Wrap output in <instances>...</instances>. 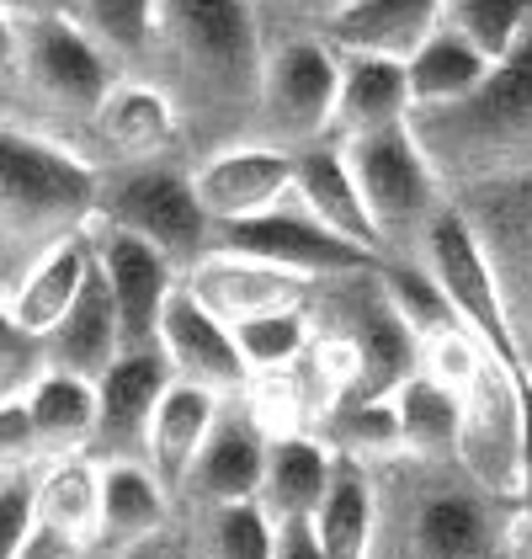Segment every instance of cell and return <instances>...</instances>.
Listing matches in <instances>:
<instances>
[{"instance_id": "obj_1", "label": "cell", "mask_w": 532, "mask_h": 559, "mask_svg": "<svg viewBox=\"0 0 532 559\" xmlns=\"http://www.w3.org/2000/svg\"><path fill=\"white\" fill-rule=\"evenodd\" d=\"M367 559H511L522 512L485 496L458 464L384 459L373 464Z\"/></svg>"}, {"instance_id": "obj_2", "label": "cell", "mask_w": 532, "mask_h": 559, "mask_svg": "<svg viewBox=\"0 0 532 559\" xmlns=\"http://www.w3.org/2000/svg\"><path fill=\"white\" fill-rule=\"evenodd\" d=\"M155 86L171 96L181 129L186 112L208 123H251L262 86V27L251 0H155Z\"/></svg>"}, {"instance_id": "obj_3", "label": "cell", "mask_w": 532, "mask_h": 559, "mask_svg": "<svg viewBox=\"0 0 532 559\" xmlns=\"http://www.w3.org/2000/svg\"><path fill=\"white\" fill-rule=\"evenodd\" d=\"M410 133L437 181L485 187L532 171V27L500 64H489L480 91L452 107L410 112Z\"/></svg>"}, {"instance_id": "obj_4", "label": "cell", "mask_w": 532, "mask_h": 559, "mask_svg": "<svg viewBox=\"0 0 532 559\" xmlns=\"http://www.w3.org/2000/svg\"><path fill=\"white\" fill-rule=\"evenodd\" d=\"M101 171L70 144L0 123V294L96 218Z\"/></svg>"}, {"instance_id": "obj_5", "label": "cell", "mask_w": 532, "mask_h": 559, "mask_svg": "<svg viewBox=\"0 0 532 559\" xmlns=\"http://www.w3.org/2000/svg\"><path fill=\"white\" fill-rule=\"evenodd\" d=\"M347 155V171L356 181V198L373 218V235L384 246V257H410L415 240L426 235V224L443 214V181L426 166L410 118L395 129L356 133V139H336Z\"/></svg>"}, {"instance_id": "obj_6", "label": "cell", "mask_w": 532, "mask_h": 559, "mask_svg": "<svg viewBox=\"0 0 532 559\" xmlns=\"http://www.w3.org/2000/svg\"><path fill=\"white\" fill-rule=\"evenodd\" d=\"M96 218L155 246L177 272L214 251V224L197 209L192 181L177 166H107L96 181Z\"/></svg>"}, {"instance_id": "obj_7", "label": "cell", "mask_w": 532, "mask_h": 559, "mask_svg": "<svg viewBox=\"0 0 532 559\" xmlns=\"http://www.w3.org/2000/svg\"><path fill=\"white\" fill-rule=\"evenodd\" d=\"M469 192H474V203L463 209V218L480 235L489 272H495L517 379L532 384V171L485 181V187H469Z\"/></svg>"}, {"instance_id": "obj_8", "label": "cell", "mask_w": 532, "mask_h": 559, "mask_svg": "<svg viewBox=\"0 0 532 559\" xmlns=\"http://www.w3.org/2000/svg\"><path fill=\"white\" fill-rule=\"evenodd\" d=\"M336 118V48L325 38H293L271 48L262 64V86L251 107V144L271 150H304L330 139Z\"/></svg>"}, {"instance_id": "obj_9", "label": "cell", "mask_w": 532, "mask_h": 559, "mask_svg": "<svg viewBox=\"0 0 532 559\" xmlns=\"http://www.w3.org/2000/svg\"><path fill=\"white\" fill-rule=\"evenodd\" d=\"M11 81H22L33 102H44L48 112L75 118V123H96L101 102L123 81V70L86 44V33L70 16L53 22H27L16 27V70Z\"/></svg>"}, {"instance_id": "obj_10", "label": "cell", "mask_w": 532, "mask_h": 559, "mask_svg": "<svg viewBox=\"0 0 532 559\" xmlns=\"http://www.w3.org/2000/svg\"><path fill=\"white\" fill-rule=\"evenodd\" d=\"M410 257L426 266V277L437 283V294L447 299L452 320L485 346L495 362L517 368V362H511V331H506V309H500L495 272H489L485 246H480V235L469 229L463 209H443V214L426 224V235L415 240Z\"/></svg>"}, {"instance_id": "obj_11", "label": "cell", "mask_w": 532, "mask_h": 559, "mask_svg": "<svg viewBox=\"0 0 532 559\" xmlns=\"http://www.w3.org/2000/svg\"><path fill=\"white\" fill-rule=\"evenodd\" d=\"M517 448H522V379L517 368L485 357L458 394V448L452 464L485 496L517 507Z\"/></svg>"}, {"instance_id": "obj_12", "label": "cell", "mask_w": 532, "mask_h": 559, "mask_svg": "<svg viewBox=\"0 0 532 559\" xmlns=\"http://www.w3.org/2000/svg\"><path fill=\"white\" fill-rule=\"evenodd\" d=\"M214 251H234V257L266 261L277 272H293V277H310V283H325V277H356V272H373L378 257H367L362 246L330 235L319 218H310L293 198L277 203L271 214L240 218V224H219L214 229Z\"/></svg>"}, {"instance_id": "obj_13", "label": "cell", "mask_w": 532, "mask_h": 559, "mask_svg": "<svg viewBox=\"0 0 532 559\" xmlns=\"http://www.w3.org/2000/svg\"><path fill=\"white\" fill-rule=\"evenodd\" d=\"M86 240L90 257H96V272H101V283L112 294L123 352H155V325H160V309L171 299V288L181 283V272L155 246L133 240V235L101 224V218L86 224Z\"/></svg>"}, {"instance_id": "obj_14", "label": "cell", "mask_w": 532, "mask_h": 559, "mask_svg": "<svg viewBox=\"0 0 532 559\" xmlns=\"http://www.w3.org/2000/svg\"><path fill=\"white\" fill-rule=\"evenodd\" d=\"M186 181H192L197 209L219 229V224H240V218L271 214L277 203H288L293 198V155L234 139V144H219L214 155H203L186 171Z\"/></svg>"}, {"instance_id": "obj_15", "label": "cell", "mask_w": 532, "mask_h": 559, "mask_svg": "<svg viewBox=\"0 0 532 559\" xmlns=\"http://www.w3.org/2000/svg\"><path fill=\"white\" fill-rule=\"evenodd\" d=\"M155 352L166 357V368H171L177 384L203 389L214 400H234V394H245V384H251V368H245V357L234 346V331L192 299L186 283H177L166 309H160Z\"/></svg>"}, {"instance_id": "obj_16", "label": "cell", "mask_w": 532, "mask_h": 559, "mask_svg": "<svg viewBox=\"0 0 532 559\" xmlns=\"http://www.w3.org/2000/svg\"><path fill=\"white\" fill-rule=\"evenodd\" d=\"M266 437L256 416L245 411V400H219L214 427L203 437L192 469L181 479L177 512H203V507H229V501H256L262 490V464H266Z\"/></svg>"}, {"instance_id": "obj_17", "label": "cell", "mask_w": 532, "mask_h": 559, "mask_svg": "<svg viewBox=\"0 0 532 559\" xmlns=\"http://www.w3.org/2000/svg\"><path fill=\"white\" fill-rule=\"evenodd\" d=\"M171 389V368L160 352H123L96 379V431H90V464H144V442L160 394Z\"/></svg>"}, {"instance_id": "obj_18", "label": "cell", "mask_w": 532, "mask_h": 559, "mask_svg": "<svg viewBox=\"0 0 532 559\" xmlns=\"http://www.w3.org/2000/svg\"><path fill=\"white\" fill-rule=\"evenodd\" d=\"M186 294L203 304L214 320H223L229 331L245 325V320H262V314H282V309H304L310 304V277H293V272H277L266 261L234 257V251H208L197 266L181 272Z\"/></svg>"}, {"instance_id": "obj_19", "label": "cell", "mask_w": 532, "mask_h": 559, "mask_svg": "<svg viewBox=\"0 0 532 559\" xmlns=\"http://www.w3.org/2000/svg\"><path fill=\"white\" fill-rule=\"evenodd\" d=\"M96 469H101V507H96L90 555H129L171 533L177 501L149 474V464H96Z\"/></svg>"}, {"instance_id": "obj_20", "label": "cell", "mask_w": 532, "mask_h": 559, "mask_svg": "<svg viewBox=\"0 0 532 559\" xmlns=\"http://www.w3.org/2000/svg\"><path fill=\"white\" fill-rule=\"evenodd\" d=\"M96 133L101 144L118 155L112 166H160L181 144V118L171 107V96L144 81V75H123L112 96L96 112Z\"/></svg>"}, {"instance_id": "obj_21", "label": "cell", "mask_w": 532, "mask_h": 559, "mask_svg": "<svg viewBox=\"0 0 532 559\" xmlns=\"http://www.w3.org/2000/svg\"><path fill=\"white\" fill-rule=\"evenodd\" d=\"M443 27V0H347L325 16V44L336 53H378L410 59Z\"/></svg>"}, {"instance_id": "obj_22", "label": "cell", "mask_w": 532, "mask_h": 559, "mask_svg": "<svg viewBox=\"0 0 532 559\" xmlns=\"http://www.w3.org/2000/svg\"><path fill=\"white\" fill-rule=\"evenodd\" d=\"M293 203L310 218H319L330 235H341V240L362 246L367 257L384 261V246L373 235V218H367L362 198H356V181L347 171V155H341L336 139L293 150Z\"/></svg>"}, {"instance_id": "obj_23", "label": "cell", "mask_w": 532, "mask_h": 559, "mask_svg": "<svg viewBox=\"0 0 532 559\" xmlns=\"http://www.w3.org/2000/svg\"><path fill=\"white\" fill-rule=\"evenodd\" d=\"M38 346H44V368H53V373H75V379H86V384H96V379L123 357L112 294H107L101 272H96V257H90V277L81 283L75 304L64 309V320H59Z\"/></svg>"}, {"instance_id": "obj_24", "label": "cell", "mask_w": 532, "mask_h": 559, "mask_svg": "<svg viewBox=\"0 0 532 559\" xmlns=\"http://www.w3.org/2000/svg\"><path fill=\"white\" fill-rule=\"evenodd\" d=\"M330 474H336V453H330L314 431L271 437V442H266L256 507L266 512L271 527H282V522H314L325 490H330Z\"/></svg>"}, {"instance_id": "obj_25", "label": "cell", "mask_w": 532, "mask_h": 559, "mask_svg": "<svg viewBox=\"0 0 532 559\" xmlns=\"http://www.w3.org/2000/svg\"><path fill=\"white\" fill-rule=\"evenodd\" d=\"M404 118H410V86H404V64L399 59L336 53V118H330V139L395 129Z\"/></svg>"}, {"instance_id": "obj_26", "label": "cell", "mask_w": 532, "mask_h": 559, "mask_svg": "<svg viewBox=\"0 0 532 559\" xmlns=\"http://www.w3.org/2000/svg\"><path fill=\"white\" fill-rule=\"evenodd\" d=\"M86 277H90V240H86V229H81V235L59 240L53 251H44L0 299L11 309L16 331H27L33 342H44L48 331L64 320V309L75 304Z\"/></svg>"}, {"instance_id": "obj_27", "label": "cell", "mask_w": 532, "mask_h": 559, "mask_svg": "<svg viewBox=\"0 0 532 559\" xmlns=\"http://www.w3.org/2000/svg\"><path fill=\"white\" fill-rule=\"evenodd\" d=\"M214 411H219L214 394H203V389H192V384H177V379H171V389H166L160 405H155L149 442H144V464L171 490V501L181 496V479H186L197 448H203V437L214 427Z\"/></svg>"}, {"instance_id": "obj_28", "label": "cell", "mask_w": 532, "mask_h": 559, "mask_svg": "<svg viewBox=\"0 0 532 559\" xmlns=\"http://www.w3.org/2000/svg\"><path fill=\"white\" fill-rule=\"evenodd\" d=\"M22 405H27L33 427H38L44 464L48 459H86L90 431H96V384L75 379V373L44 368L33 384L22 389Z\"/></svg>"}, {"instance_id": "obj_29", "label": "cell", "mask_w": 532, "mask_h": 559, "mask_svg": "<svg viewBox=\"0 0 532 559\" xmlns=\"http://www.w3.org/2000/svg\"><path fill=\"white\" fill-rule=\"evenodd\" d=\"M96 507H101V469L90 459H48L33 474V522L86 549L96 544Z\"/></svg>"}, {"instance_id": "obj_30", "label": "cell", "mask_w": 532, "mask_h": 559, "mask_svg": "<svg viewBox=\"0 0 532 559\" xmlns=\"http://www.w3.org/2000/svg\"><path fill=\"white\" fill-rule=\"evenodd\" d=\"M489 75V59L474 53L463 38H452L447 27H437L426 44L404 59V86H410V112H432V107H452L469 91H480Z\"/></svg>"}, {"instance_id": "obj_31", "label": "cell", "mask_w": 532, "mask_h": 559, "mask_svg": "<svg viewBox=\"0 0 532 559\" xmlns=\"http://www.w3.org/2000/svg\"><path fill=\"white\" fill-rule=\"evenodd\" d=\"M310 527L325 559H367V544H373V474H367V464L336 459L330 490H325Z\"/></svg>"}, {"instance_id": "obj_32", "label": "cell", "mask_w": 532, "mask_h": 559, "mask_svg": "<svg viewBox=\"0 0 532 559\" xmlns=\"http://www.w3.org/2000/svg\"><path fill=\"white\" fill-rule=\"evenodd\" d=\"M399 421V459H421V464H452L458 448V394L432 384L426 373H410L389 394Z\"/></svg>"}, {"instance_id": "obj_33", "label": "cell", "mask_w": 532, "mask_h": 559, "mask_svg": "<svg viewBox=\"0 0 532 559\" xmlns=\"http://www.w3.org/2000/svg\"><path fill=\"white\" fill-rule=\"evenodd\" d=\"M64 16L123 75H144L149 70V53H155V0H70Z\"/></svg>"}, {"instance_id": "obj_34", "label": "cell", "mask_w": 532, "mask_h": 559, "mask_svg": "<svg viewBox=\"0 0 532 559\" xmlns=\"http://www.w3.org/2000/svg\"><path fill=\"white\" fill-rule=\"evenodd\" d=\"M186 559H271L277 527L266 522L256 501H229L203 512H177Z\"/></svg>"}, {"instance_id": "obj_35", "label": "cell", "mask_w": 532, "mask_h": 559, "mask_svg": "<svg viewBox=\"0 0 532 559\" xmlns=\"http://www.w3.org/2000/svg\"><path fill=\"white\" fill-rule=\"evenodd\" d=\"M378 288H384L389 309L399 314V325H404L421 346L447 336V331H463V325L452 320L447 299L437 294V283L426 277V266L415 257H384L378 261Z\"/></svg>"}, {"instance_id": "obj_36", "label": "cell", "mask_w": 532, "mask_h": 559, "mask_svg": "<svg viewBox=\"0 0 532 559\" xmlns=\"http://www.w3.org/2000/svg\"><path fill=\"white\" fill-rule=\"evenodd\" d=\"M443 27L500 64L532 27V0H443Z\"/></svg>"}, {"instance_id": "obj_37", "label": "cell", "mask_w": 532, "mask_h": 559, "mask_svg": "<svg viewBox=\"0 0 532 559\" xmlns=\"http://www.w3.org/2000/svg\"><path fill=\"white\" fill-rule=\"evenodd\" d=\"M314 342L310 309H282V314H262V320H245L234 325V346L245 357L251 373H282L293 368Z\"/></svg>"}, {"instance_id": "obj_38", "label": "cell", "mask_w": 532, "mask_h": 559, "mask_svg": "<svg viewBox=\"0 0 532 559\" xmlns=\"http://www.w3.org/2000/svg\"><path fill=\"white\" fill-rule=\"evenodd\" d=\"M489 352L469 331H447V336H437V342L421 346V373L432 379V384H443L447 394H463L469 389V379L480 373V362H485Z\"/></svg>"}, {"instance_id": "obj_39", "label": "cell", "mask_w": 532, "mask_h": 559, "mask_svg": "<svg viewBox=\"0 0 532 559\" xmlns=\"http://www.w3.org/2000/svg\"><path fill=\"white\" fill-rule=\"evenodd\" d=\"M44 469V442L38 427L22 405V394H5L0 400V479H22V474Z\"/></svg>"}, {"instance_id": "obj_40", "label": "cell", "mask_w": 532, "mask_h": 559, "mask_svg": "<svg viewBox=\"0 0 532 559\" xmlns=\"http://www.w3.org/2000/svg\"><path fill=\"white\" fill-rule=\"evenodd\" d=\"M38 373H44V346L33 342L27 331H16L11 309L0 299V400L5 394H22Z\"/></svg>"}, {"instance_id": "obj_41", "label": "cell", "mask_w": 532, "mask_h": 559, "mask_svg": "<svg viewBox=\"0 0 532 559\" xmlns=\"http://www.w3.org/2000/svg\"><path fill=\"white\" fill-rule=\"evenodd\" d=\"M27 527H33V474L0 479V559H16Z\"/></svg>"}, {"instance_id": "obj_42", "label": "cell", "mask_w": 532, "mask_h": 559, "mask_svg": "<svg viewBox=\"0 0 532 559\" xmlns=\"http://www.w3.org/2000/svg\"><path fill=\"white\" fill-rule=\"evenodd\" d=\"M16 559H90V549L75 544V538H64V533H53V527H44V522H33Z\"/></svg>"}, {"instance_id": "obj_43", "label": "cell", "mask_w": 532, "mask_h": 559, "mask_svg": "<svg viewBox=\"0 0 532 559\" xmlns=\"http://www.w3.org/2000/svg\"><path fill=\"white\" fill-rule=\"evenodd\" d=\"M517 512L532 522V384H522V448H517Z\"/></svg>"}, {"instance_id": "obj_44", "label": "cell", "mask_w": 532, "mask_h": 559, "mask_svg": "<svg viewBox=\"0 0 532 559\" xmlns=\"http://www.w3.org/2000/svg\"><path fill=\"white\" fill-rule=\"evenodd\" d=\"M271 559H325V555H319V544H314L310 522H282L277 538H271Z\"/></svg>"}, {"instance_id": "obj_45", "label": "cell", "mask_w": 532, "mask_h": 559, "mask_svg": "<svg viewBox=\"0 0 532 559\" xmlns=\"http://www.w3.org/2000/svg\"><path fill=\"white\" fill-rule=\"evenodd\" d=\"M0 11H5L16 27H27V22H53V16H64L70 0H0Z\"/></svg>"}, {"instance_id": "obj_46", "label": "cell", "mask_w": 532, "mask_h": 559, "mask_svg": "<svg viewBox=\"0 0 532 559\" xmlns=\"http://www.w3.org/2000/svg\"><path fill=\"white\" fill-rule=\"evenodd\" d=\"M90 559H186V544H181V527L171 522V533L155 538V544H144V549H129V555H90Z\"/></svg>"}, {"instance_id": "obj_47", "label": "cell", "mask_w": 532, "mask_h": 559, "mask_svg": "<svg viewBox=\"0 0 532 559\" xmlns=\"http://www.w3.org/2000/svg\"><path fill=\"white\" fill-rule=\"evenodd\" d=\"M11 70H16V22L0 11V81H11Z\"/></svg>"}, {"instance_id": "obj_48", "label": "cell", "mask_w": 532, "mask_h": 559, "mask_svg": "<svg viewBox=\"0 0 532 559\" xmlns=\"http://www.w3.org/2000/svg\"><path fill=\"white\" fill-rule=\"evenodd\" d=\"M314 11H319V16H330V11H341V5H347V0H310Z\"/></svg>"}, {"instance_id": "obj_49", "label": "cell", "mask_w": 532, "mask_h": 559, "mask_svg": "<svg viewBox=\"0 0 532 559\" xmlns=\"http://www.w3.org/2000/svg\"><path fill=\"white\" fill-rule=\"evenodd\" d=\"M522 544H532V522H522Z\"/></svg>"}]
</instances>
